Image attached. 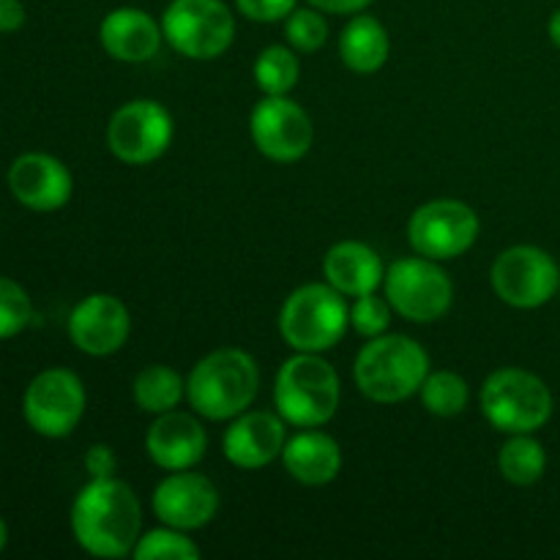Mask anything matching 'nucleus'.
Listing matches in <instances>:
<instances>
[{
	"label": "nucleus",
	"mask_w": 560,
	"mask_h": 560,
	"mask_svg": "<svg viewBox=\"0 0 560 560\" xmlns=\"http://www.w3.org/2000/svg\"><path fill=\"white\" fill-rule=\"evenodd\" d=\"M315 9L328 11V14H359L372 0H310Z\"/></svg>",
	"instance_id": "nucleus-34"
},
{
	"label": "nucleus",
	"mask_w": 560,
	"mask_h": 560,
	"mask_svg": "<svg viewBox=\"0 0 560 560\" xmlns=\"http://www.w3.org/2000/svg\"><path fill=\"white\" fill-rule=\"evenodd\" d=\"M85 468L93 479H109L115 476V468H118V459H115V452L104 443H96V446L88 448L85 454Z\"/></svg>",
	"instance_id": "nucleus-32"
},
{
	"label": "nucleus",
	"mask_w": 560,
	"mask_h": 560,
	"mask_svg": "<svg viewBox=\"0 0 560 560\" xmlns=\"http://www.w3.org/2000/svg\"><path fill=\"white\" fill-rule=\"evenodd\" d=\"M284 33L299 52H317L328 38V22L320 9H293L284 22Z\"/></svg>",
	"instance_id": "nucleus-28"
},
{
	"label": "nucleus",
	"mask_w": 560,
	"mask_h": 560,
	"mask_svg": "<svg viewBox=\"0 0 560 560\" xmlns=\"http://www.w3.org/2000/svg\"><path fill=\"white\" fill-rule=\"evenodd\" d=\"M9 189L31 211H58L71 200L69 167L49 153H22L9 170Z\"/></svg>",
	"instance_id": "nucleus-16"
},
{
	"label": "nucleus",
	"mask_w": 560,
	"mask_h": 560,
	"mask_svg": "<svg viewBox=\"0 0 560 560\" xmlns=\"http://www.w3.org/2000/svg\"><path fill=\"white\" fill-rule=\"evenodd\" d=\"M386 301L410 323H432L452 310L454 284L430 257H402L386 271Z\"/></svg>",
	"instance_id": "nucleus-8"
},
{
	"label": "nucleus",
	"mask_w": 560,
	"mask_h": 560,
	"mask_svg": "<svg viewBox=\"0 0 560 560\" xmlns=\"http://www.w3.org/2000/svg\"><path fill=\"white\" fill-rule=\"evenodd\" d=\"M219 509V492L202 474L173 470L153 492V514L159 523L178 530L206 528Z\"/></svg>",
	"instance_id": "nucleus-14"
},
{
	"label": "nucleus",
	"mask_w": 560,
	"mask_h": 560,
	"mask_svg": "<svg viewBox=\"0 0 560 560\" xmlns=\"http://www.w3.org/2000/svg\"><path fill=\"white\" fill-rule=\"evenodd\" d=\"M350 310L345 295L331 284H301L288 295L279 312V331L299 353H323L345 337Z\"/></svg>",
	"instance_id": "nucleus-5"
},
{
	"label": "nucleus",
	"mask_w": 560,
	"mask_h": 560,
	"mask_svg": "<svg viewBox=\"0 0 560 560\" xmlns=\"http://www.w3.org/2000/svg\"><path fill=\"white\" fill-rule=\"evenodd\" d=\"M142 509L126 481L93 479L71 506V534L77 545L96 558H126L140 541Z\"/></svg>",
	"instance_id": "nucleus-1"
},
{
	"label": "nucleus",
	"mask_w": 560,
	"mask_h": 560,
	"mask_svg": "<svg viewBox=\"0 0 560 560\" xmlns=\"http://www.w3.org/2000/svg\"><path fill=\"white\" fill-rule=\"evenodd\" d=\"M468 399L470 388L465 377H459L457 372H432L421 383V402H424V408L432 416H441V419H452V416L463 413L468 408Z\"/></svg>",
	"instance_id": "nucleus-26"
},
{
	"label": "nucleus",
	"mask_w": 560,
	"mask_h": 560,
	"mask_svg": "<svg viewBox=\"0 0 560 560\" xmlns=\"http://www.w3.org/2000/svg\"><path fill=\"white\" fill-rule=\"evenodd\" d=\"M323 273L334 290L350 299L375 293L377 284L386 279V268L377 252L361 241H342L331 246L323 260Z\"/></svg>",
	"instance_id": "nucleus-20"
},
{
	"label": "nucleus",
	"mask_w": 560,
	"mask_h": 560,
	"mask_svg": "<svg viewBox=\"0 0 560 560\" xmlns=\"http://www.w3.org/2000/svg\"><path fill=\"white\" fill-rule=\"evenodd\" d=\"M547 31H550L552 44H556V47L560 49V9L556 11V14L550 16V27H547Z\"/></svg>",
	"instance_id": "nucleus-35"
},
{
	"label": "nucleus",
	"mask_w": 560,
	"mask_h": 560,
	"mask_svg": "<svg viewBox=\"0 0 560 560\" xmlns=\"http://www.w3.org/2000/svg\"><path fill=\"white\" fill-rule=\"evenodd\" d=\"M273 402L288 424L317 430L339 408V375L317 353H299L282 364L273 386Z\"/></svg>",
	"instance_id": "nucleus-4"
},
{
	"label": "nucleus",
	"mask_w": 560,
	"mask_h": 560,
	"mask_svg": "<svg viewBox=\"0 0 560 560\" xmlns=\"http://www.w3.org/2000/svg\"><path fill=\"white\" fill-rule=\"evenodd\" d=\"M284 443H288V430L282 416L268 410H252V413L244 410L224 432L222 448L235 468L257 470L282 457Z\"/></svg>",
	"instance_id": "nucleus-17"
},
{
	"label": "nucleus",
	"mask_w": 560,
	"mask_h": 560,
	"mask_svg": "<svg viewBox=\"0 0 560 560\" xmlns=\"http://www.w3.org/2000/svg\"><path fill=\"white\" fill-rule=\"evenodd\" d=\"M186 394V383L175 370L164 364H151L135 377V402L145 413H167L178 408Z\"/></svg>",
	"instance_id": "nucleus-24"
},
{
	"label": "nucleus",
	"mask_w": 560,
	"mask_h": 560,
	"mask_svg": "<svg viewBox=\"0 0 560 560\" xmlns=\"http://www.w3.org/2000/svg\"><path fill=\"white\" fill-rule=\"evenodd\" d=\"M481 410L495 430L509 435L536 432L550 421L552 394L534 372L506 366L487 377L481 388Z\"/></svg>",
	"instance_id": "nucleus-6"
},
{
	"label": "nucleus",
	"mask_w": 560,
	"mask_h": 560,
	"mask_svg": "<svg viewBox=\"0 0 560 560\" xmlns=\"http://www.w3.org/2000/svg\"><path fill=\"white\" fill-rule=\"evenodd\" d=\"M299 0H235L241 14L252 22H279L293 14Z\"/></svg>",
	"instance_id": "nucleus-31"
},
{
	"label": "nucleus",
	"mask_w": 560,
	"mask_h": 560,
	"mask_svg": "<svg viewBox=\"0 0 560 560\" xmlns=\"http://www.w3.org/2000/svg\"><path fill=\"white\" fill-rule=\"evenodd\" d=\"M162 27L153 22L151 14H145L142 9H124L109 11L102 20L98 27V38H102V47L113 55L115 60H124V63H145L162 47Z\"/></svg>",
	"instance_id": "nucleus-19"
},
{
	"label": "nucleus",
	"mask_w": 560,
	"mask_h": 560,
	"mask_svg": "<svg viewBox=\"0 0 560 560\" xmlns=\"http://www.w3.org/2000/svg\"><path fill=\"white\" fill-rule=\"evenodd\" d=\"M22 413L33 432L44 438H66L85 416V386L69 370H47L36 375L22 399Z\"/></svg>",
	"instance_id": "nucleus-12"
},
{
	"label": "nucleus",
	"mask_w": 560,
	"mask_h": 560,
	"mask_svg": "<svg viewBox=\"0 0 560 560\" xmlns=\"http://www.w3.org/2000/svg\"><path fill=\"white\" fill-rule=\"evenodd\" d=\"M260 392V370L246 350L222 348L197 361L186 381V399L197 416L228 421L244 413Z\"/></svg>",
	"instance_id": "nucleus-2"
},
{
	"label": "nucleus",
	"mask_w": 560,
	"mask_h": 560,
	"mask_svg": "<svg viewBox=\"0 0 560 560\" xmlns=\"http://www.w3.org/2000/svg\"><path fill=\"white\" fill-rule=\"evenodd\" d=\"M175 135L173 115L164 104L135 98L107 124V145L126 164H151L170 148Z\"/></svg>",
	"instance_id": "nucleus-10"
},
{
	"label": "nucleus",
	"mask_w": 560,
	"mask_h": 560,
	"mask_svg": "<svg viewBox=\"0 0 560 560\" xmlns=\"http://www.w3.org/2000/svg\"><path fill=\"white\" fill-rule=\"evenodd\" d=\"M350 323H353V328L361 337H381V334H386L388 326H392V304L372 293L359 295L355 304L350 306Z\"/></svg>",
	"instance_id": "nucleus-30"
},
{
	"label": "nucleus",
	"mask_w": 560,
	"mask_h": 560,
	"mask_svg": "<svg viewBox=\"0 0 560 560\" xmlns=\"http://www.w3.org/2000/svg\"><path fill=\"white\" fill-rule=\"evenodd\" d=\"M492 290L503 304L514 310L545 306L560 288V271L539 246H512L492 262Z\"/></svg>",
	"instance_id": "nucleus-9"
},
{
	"label": "nucleus",
	"mask_w": 560,
	"mask_h": 560,
	"mask_svg": "<svg viewBox=\"0 0 560 560\" xmlns=\"http://www.w3.org/2000/svg\"><path fill=\"white\" fill-rule=\"evenodd\" d=\"M498 468L506 481L517 487H530L545 476L547 468V454L536 438H530V432H520L512 435L501 446L498 454Z\"/></svg>",
	"instance_id": "nucleus-23"
},
{
	"label": "nucleus",
	"mask_w": 560,
	"mask_h": 560,
	"mask_svg": "<svg viewBox=\"0 0 560 560\" xmlns=\"http://www.w3.org/2000/svg\"><path fill=\"white\" fill-rule=\"evenodd\" d=\"M479 217L459 200L424 202L408 222V241L430 260H452L465 255L479 238Z\"/></svg>",
	"instance_id": "nucleus-11"
},
{
	"label": "nucleus",
	"mask_w": 560,
	"mask_h": 560,
	"mask_svg": "<svg viewBox=\"0 0 560 560\" xmlns=\"http://www.w3.org/2000/svg\"><path fill=\"white\" fill-rule=\"evenodd\" d=\"M33 306L14 279L0 277V339L16 337L31 323Z\"/></svg>",
	"instance_id": "nucleus-29"
},
{
	"label": "nucleus",
	"mask_w": 560,
	"mask_h": 560,
	"mask_svg": "<svg viewBox=\"0 0 560 560\" xmlns=\"http://www.w3.org/2000/svg\"><path fill=\"white\" fill-rule=\"evenodd\" d=\"M25 25V5L20 0H0V33H14Z\"/></svg>",
	"instance_id": "nucleus-33"
},
{
	"label": "nucleus",
	"mask_w": 560,
	"mask_h": 560,
	"mask_svg": "<svg viewBox=\"0 0 560 560\" xmlns=\"http://www.w3.org/2000/svg\"><path fill=\"white\" fill-rule=\"evenodd\" d=\"M131 334V315L120 299L93 293L74 306L69 317V337L77 350L88 355H109L126 345Z\"/></svg>",
	"instance_id": "nucleus-15"
},
{
	"label": "nucleus",
	"mask_w": 560,
	"mask_h": 560,
	"mask_svg": "<svg viewBox=\"0 0 560 560\" xmlns=\"http://www.w3.org/2000/svg\"><path fill=\"white\" fill-rule=\"evenodd\" d=\"M353 375L359 392L372 402H405L421 392V383L430 375V355L405 334H381L355 355Z\"/></svg>",
	"instance_id": "nucleus-3"
},
{
	"label": "nucleus",
	"mask_w": 560,
	"mask_h": 560,
	"mask_svg": "<svg viewBox=\"0 0 560 560\" xmlns=\"http://www.w3.org/2000/svg\"><path fill=\"white\" fill-rule=\"evenodd\" d=\"M282 463L284 470L301 485L323 487L337 479L339 468H342V452L331 435L310 430L299 432L284 443Z\"/></svg>",
	"instance_id": "nucleus-21"
},
{
	"label": "nucleus",
	"mask_w": 560,
	"mask_h": 560,
	"mask_svg": "<svg viewBox=\"0 0 560 560\" xmlns=\"http://www.w3.org/2000/svg\"><path fill=\"white\" fill-rule=\"evenodd\" d=\"M392 52V38L388 31L370 14H359L342 27L339 36V58L350 71L359 74H372L383 69Z\"/></svg>",
	"instance_id": "nucleus-22"
},
{
	"label": "nucleus",
	"mask_w": 560,
	"mask_h": 560,
	"mask_svg": "<svg viewBox=\"0 0 560 560\" xmlns=\"http://www.w3.org/2000/svg\"><path fill=\"white\" fill-rule=\"evenodd\" d=\"M131 556L137 560H197L200 547L186 536V530L164 525V528L148 530L145 536H140Z\"/></svg>",
	"instance_id": "nucleus-27"
},
{
	"label": "nucleus",
	"mask_w": 560,
	"mask_h": 560,
	"mask_svg": "<svg viewBox=\"0 0 560 560\" xmlns=\"http://www.w3.org/2000/svg\"><path fill=\"white\" fill-rule=\"evenodd\" d=\"M208 435L200 421L191 413L167 410L159 413L145 435V452L159 468L164 470H191L206 457Z\"/></svg>",
	"instance_id": "nucleus-18"
},
{
	"label": "nucleus",
	"mask_w": 560,
	"mask_h": 560,
	"mask_svg": "<svg viewBox=\"0 0 560 560\" xmlns=\"http://www.w3.org/2000/svg\"><path fill=\"white\" fill-rule=\"evenodd\" d=\"M299 58L282 44L266 47L255 60V82L266 96H288L299 82Z\"/></svg>",
	"instance_id": "nucleus-25"
},
{
	"label": "nucleus",
	"mask_w": 560,
	"mask_h": 560,
	"mask_svg": "<svg viewBox=\"0 0 560 560\" xmlns=\"http://www.w3.org/2000/svg\"><path fill=\"white\" fill-rule=\"evenodd\" d=\"M162 33L175 52L211 60L233 44L235 16L222 0H173L162 16Z\"/></svg>",
	"instance_id": "nucleus-7"
},
{
	"label": "nucleus",
	"mask_w": 560,
	"mask_h": 560,
	"mask_svg": "<svg viewBox=\"0 0 560 560\" xmlns=\"http://www.w3.org/2000/svg\"><path fill=\"white\" fill-rule=\"evenodd\" d=\"M5 541H9V528H5L3 517H0V550H3V547H5Z\"/></svg>",
	"instance_id": "nucleus-36"
},
{
	"label": "nucleus",
	"mask_w": 560,
	"mask_h": 560,
	"mask_svg": "<svg viewBox=\"0 0 560 560\" xmlns=\"http://www.w3.org/2000/svg\"><path fill=\"white\" fill-rule=\"evenodd\" d=\"M249 131L257 151L282 164L304 159L315 140L310 115L288 96H266L257 102V107L252 109Z\"/></svg>",
	"instance_id": "nucleus-13"
}]
</instances>
